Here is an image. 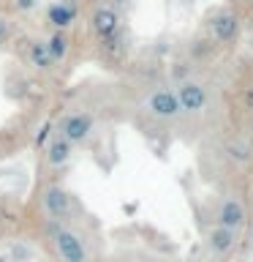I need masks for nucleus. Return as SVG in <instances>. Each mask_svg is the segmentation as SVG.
<instances>
[{
  "label": "nucleus",
  "instance_id": "nucleus-7",
  "mask_svg": "<svg viewBox=\"0 0 253 262\" xmlns=\"http://www.w3.org/2000/svg\"><path fill=\"white\" fill-rule=\"evenodd\" d=\"M210 30H212V36H215V41L229 44V41H234L237 33H240V22H237V16L229 11V8H218V11L210 16Z\"/></svg>",
  "mask_w": 253,
  "mask_h": 262
},
{
  "label": "nucleus",
  "instance_id": "nucleus-5",
  "mask_svg": "<svg viewBox=\"0 0 253 262\" xmlns=\"http://www.w3.org/2000/svg\"><path fill=\"white\" fill-rule=\"evenodd\" d=\"M90 30H93L101 41L117 36L120 33V14L114 11V8H109V6L95 8V11L90 14Z\"/></svg>",
  "mask_w": 253,
  "mask_h": 262
},
{
  "label": "nucleus",
  "instance_id": "nucleus-15",
  "mask_svg": "<svg viewBox=\"0 0 253 262\" xmlns=\"http://www.w3.org/2000/svg\"><path fill=\"white\" fill-rule=\"evenodd\" d=\"M8 36H11V22H8L6 16H0V44L8 41Z\"/></svg>",
  "mask_w": 253,
  "mask_h": 262
},
{
  "label": "nucleus",
  "instance_id": "nucleus-2",
  "mask_svg": "<svg viewBox=\"0 0 253 262\" xmlns=\"http://www.w3.org/2000/svg\"><path fill=\"white\" fill-rule=\"evenodd\" d=\"M177 96V104H180V112H188V115H196V112H204L210 104V93L201 82L196 79H185L180 82V88L174 90Z\"/></svg>",
  "mask_w": 253,
  "mask_h": 262
},
{
  "label": "nucleus",
  "instance_id": "nucleus-13",
  "mask_svg": "<svg viewBox=\"0 0 253 262\" xmlns=\"http://www.w3.org/2000/svg\"><path fill=\"white\" fill-rule=\"evenodd\" d=\"M210 249L215 254H229L234 249V229H226V227H215L210 232Z\"/></svg>",
  "mask_w": 253,
  "mask_h": 262
},
{
  "label": "nucleus",
  "instance_id": "nucleus-17",
  "mask_svg": "<svg viewBox=\"0 0 253 262\" xmlns=\"http://www.w3.org/2000/svg\"><path fill=\"white\" fill-rule=\"evenodd\" d=\"M0 262H8V259H6V254H0Z\"/></svg>",
  "mask_w": 253,
  "mask_h": 262
},
{
  "label": "nucleus",
  "instance_id": "nucleus-14",
  "mask_svg": "<svg viewBox=\"0 0 253 262\" xmlns=\"http://www.w3.org/2000/svg\"><path fill=\"white\" fill-rule=\"evenodd\" d=\"M226 156L232 161H237V164H248L250 159H253V153H250V147L248 145H242V142H232L226 147Z\"/></svg>",
  "mask_w": 253,
  "mask_h": 262
},
{
  "label": "nucleus",
  "instance_id": "nucleus-1",
  "mask_svg": "<svg viewBox=\"0 0 253 262\" xmlns=\"http://www.w3.org/2000/svg\"><path fill=\"white\" fill-rule=\"evenodd\" d=\"M49 232H52V241H55V249H57L60 262H87L85 241H82L73 229L60 227L55 219H49Z\"/></svg>",
  "mask_w": 253,
  "mask_h": 262
},
{
  "label": "nucleus",
  "instance_id": "nucleus-12",
  "mask_svg": "<svg viewBox=\"0 0 253 262\" xmlns=\"http://www.w3.org/2000/svg\"><path fill=\"white\" fill-rule=\"evenodd\" d=\"M44 44L49 49V55L55 57V63H60L63 57L68 55V49H71V38H68V33H65V30H55Z\"/></svg>",
  "mask_w": 253,
  "mask_h": 262
},
{
  "label": "nucleus",
  "instance_id": "nucleus-10",
  "mask_svg": "<svg viewBox=\"0 0 253 262\" xmlns=\"http://www.w3.org/2000/svg\"><path fill=\"white\" fill-rule=\"evenodd\" d=\"M71 156H73V145L68 142V139H63L60 134H55L52 139H49V145H46V164L49 167H65V164L71 161Z\"/></svg>",
  "mask_w": 253,
  "mask_h": 262
},
{
  "label": "nucleus",
  "instance_id": "nucleus-6",
  "mask_svg": "<svg viewBox=\"0 0 253 262\" xmlns=\"http://www.w3.org/2000/svg\"><path fill=\"white\" fill-rule=\"evenodd\" d=\"M79 16V3L77 0H55L52 6L46 8V22L52 25L55 30H68Z\"/></svg>",
  "mask_w": 253,
  "mask_h": 262
},
{
  "label": "nucleus",
  "instance_id": "nucleus-9",
  "mask_svg": "<svg viewBox=\"0 0 253 262\" xmlns=\"http://www.w3.org/2000/svg\"><path fill=\"white\" fill-rule=\"evenodd\" d=\"M245 224V208L237 200H223L218 208V227H226V229H240Z\"/></svg>",
  "mask_w": 253,
  "mask_h": 262
},
{
  "label": "nucleus",
  "instance_id": "nucleus-4",
  "mask_svg": "<svg viewBox=\"0 0 253 262\" xmlns=\"http://www.w3.org/2000/svg\"><path fill=\"white\" fill-rule=\"evenodd\" d=\"M147 110H150V115H155V118L161 120H171L180 115V104H177V96L174 90H153L150 96H147Z\"/></svg>",
  "mask_w": 253,
  "mask_h": 262
},
{
  "label": "nucleus",
  "instance_id": "nucleus-11",
  "mask_svg": "<svg viewBox=\"0 0 253 262\" xmlns=\"http://www.w3.org/2000/svg\"><path fill=\"white\" fill-rule=\"evenodd\" d=\"M28 63H30L36 71H52L55 66H57L55 57L49 55V49H46L44 41H33V44H30V49H28Z\"/></svg>",
  "mask_w": 253,
  "mask_h": 262
},
{
  "label": "nucleus",
  "instance_id": "nucleus-3",
  "mask_svg": "<svg viewBox=\"0 0 253 262\" xmlns=\"http://www.w3.org/2000/svg\"><path fill=\"white\" fill-rule=\"evenodd\" d=\"M93 128H95V123L85 112H71L57 123V134L63 139H68L71 145H82L90 134H93Z\"/></svg>",
  "mask_w": 253,
  "mask_h": 262
},
{
  "label": "nucleus",
  "instance_id": "nucleus-18",
  "mask_svg": "<svg viewBox=\"0 0 253 262\" xmlns=\"http://www.w3.org/2000/svg\"><path fill=\"white\" fill-rule=\"evenodd\" d=\"M250 246H253V227H250Z\"/></svg>",
  "mask_w": 253,
  "mask_h": 262
},
{
  "label": "nucleus",
  "instance_id": "nucleus-8",
  "mask_svg": "<svg viewBox=\"0 0 253 262\" xmlns=\"http://www.w3.org/2000/svg\"><path fill=\"white\" fill-rule=\"evenodd\" d=\"M44 210H46V216L49 219H55V221H60L68 216V208H71V196L68 191H65L63 186H49L46 191H44Z\"/></svg>",
  "mask_w": 253,
  "mask_h": 262
},
{
  "label": "nucleus",
  "instance_id": "nucleus-16",
  "mask_svg": "<svg viewBox=\"0 0 253 262\" xmlns=\"http://www.w3.org/2000/svg\"><path fill=\"white\" fill-rule=\"evenodd\" d=\"M16 6H19V8H33V6H36V0H16Z\"/></svg>",
  "mask_w": 253,
  "mask_h": 262
}]
</instances>
